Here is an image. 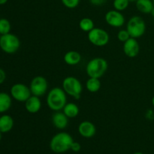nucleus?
<instances>
[{
    "label": "nucleus",
    "instance_id": "obj_30",
    "mask_svg": "<svg viewBox=\"0 0 154 154\" xmlns=\"http://www.w3.org/2000/svg\"><path fill=\"white\" fill-rule=\"evenodd\" d=\"M8 0H0V5H3L6 4Z\"/></svg>",
    "mask_w": 154,
    "mask_h": 154
},
{
    "label": "nucleus",
    "instance_id": "obj_28",
    "mask_svg": "<svg viewBox=\"0 0 154 154\" xmlns=\"http://www.w3.org/2000/svg\"><path fill=\"white\" fill-rule=\"evenodd\" d=\"M6 79V73L2 69L0 68V85L5 82Z\"/></svg>",
    "mask_w": 154,
    "mask_h": 154
},
{
    "label": "nucleus",
    "instance_id": "obj_31",
    "mask_svg": "<svg viewBox=\"0 0 154 154\" xmlns=\"http://www.w3.org/2000/svg\"><path fill=\"white\" fill-rule=\"evenodd\" d=\"M151 104H152V105H153V107L154 108V96H153V97L152 98V100H151Z\"/></svg>",
    "mask_w": 154,
    "mask_h": 154
},
{
    "label": "nucleus",
    "instance_id": "obj_18",
    "mask_svg": "<svg viewBox=\"0 0 154 154\" xmlns=\"http://www.w3.org/2000/svg\"><path fill=\"white\" fill-rule=\"evenodd\" d=\"M12 105V97L10 94L5 92L0 93V114L8 111Z\"/></svg>",
    "mask_w": 154,
    "mask_h": 154
},
{
    "label": "nucleus",
    "instance_id": "obj_16",
    "mask_svg": "<svg viewBox=\"0 0 154 154\" xmlns=\"http://www.w3.org/2000/svg\"><path fill=\"white\" fill-rule=\"evenodd\" d=\"M64 62L69 66H75L79 64L82 60L81 54L76 51H69L63 57Z\"/></svg>",
    "mask_w": 154,
    "mask_h": 154
},
{
    "label": "nucleus",
    "instance_id": "obj_5",
    "mask_svg": "<svg viewBox=\"0 0 154 154\" xmlns=\"http://www.w3.org/2000/svg\"><path fill=\"white\" fill-rule=\"evenodd\" d=\"M20 48V41L16 35L8 33L0 37V49L7 54H14Z\"/></svg>",
    "mask_w": 154,
    "mask_h": 154
},
{
    "label": "nucleus",
    "instance_id": "obj_4",
    "mask_svg": "<svg viewBox=\"0 0 154 154\" xmlns=\"http://www.w3.org/2000/svg\"><path fill=\"white\" fill-rule=\"evenodd\" d=\"M62 88L68 96L78 99L83 91V86L79 79L74 76H68L63 79Z\"/></svg>",
    "mask_w": 154,
    "mask_h": 154
},
{
    "label": "nucleus",
    "instance_id": "obj_21",
    "mask_svg": "<svg viewBox=\"0 0 154 154\" xmlns=\"http://www.w3.org/2000/svg\"><path fill=\"white\" fill-rule=\"evenodd\" d=\"M79 28L81 31L87 32L91 31L95 28V24L93 20L90 17H84L80 20Z\"/></svg>",
    "mask_w": 154,
    "mask_h": 154
},
{
    "label": "nucleus",
    "instance_id": "obj_26",
    "mask_svg": "<svg viewBox=\"0 0 154 154\" xmlns=\"http://www.w3.org/2000/svg\"><path fill=\"white\" fill-rule=\"evenodd\" d=\"M71 150H72L73 152H75V153H78V152H79L80 150H81V144L74 141V142L72 143V147H71Z\"/></svg>",
    "mask_w": 154,
    "mask_h": 154
},
{
    "label": "nucleus",
    "instance_id": "obj_11",
    "mask_svg": "<svg viewBox=\"0 0 154 154\" xmlns=\"http://www.w3.org/2000/svg\"><path fill=\"white\" fill-rule=\"evenodd\" d=\"M123 51L125 55L129 58H135L140 51V45L136 38L131 37L123 43Z\"/></svg>",
    "mask_w": 154,
    "mask_h": 154
},
{
    "label": "nucleus",
    "instance_id": "obj_1",
    "mask_svg": "<svg viewBox=\"0 0 154 154\" xmlns=\"http://www.w3.org/2000/svg\"><path fill=\"white\" fill-rule=\"evenodd\" d=\"M46 102L51 111H62L67 103V94L61 87H54L48 93Z\"/></svg>",
    "mask_w": 154,
    "mask_h": 154
},
{
    "label": "nucleus",
    "instance_id": "obj_32",
    "mask_svg": "<svg viewBox=\"0 0 154 154\" xmlns=\"http://www.w3.org/2000/svg\"><path fill=\"white\" fill-rule=\"evenodd\" d=\"M150 14L152 15V17H153V20H154V8H153V11H151V13H150Z\"/></svg>",
    "mask_w": 154,
    "mask_h": 154
},
{
    "label": "nucleus",
    "instance_id": "obj_27",
    "mask_svg": "<svg viewBox=\"0 0 154 154\" xmlns=\"http://www.w3.org/2000/svg\"><path fill=\"white\" fill-rule=\"evenodd\" d=\"M90 2L94 6H102L105 4L106 0H90Z\"/></svg>",
    "mask_w": 154,
    "mask_h": 154
},
{
    "label": "nucleus",
    "instance_id": "obj_6",
    "mask_svg": "<svg viewBox=\"0 0 154 154\" xmlns=\"http://www.w3.org/2000/svg\"><path fill=\"white\" fill-rule=\"evenodd\" d=\"M146 23L144 20L140 16H133L128 20L126 23V30L129 35L134 38H139L142 37L146 32Z\"/></svg>",
    "mask_w": 154,
    "mask_h": 154
},
{
    "label": "nucleus",
    "instance_id": "obj_10",
    "mask_svg": "<svg viewBox=\"0 0 154 154\" xmlns=\"http://www.w3.org/2000/svg\"><path fill=\"white\" fill-rule=\"evenodd\" d=\"M105 20L108 25L114 28H120L126 23L124 15L117 10H110L105 14Z\"/></svg>",
    "mask_w": 154,
    "mask_h": 154
},
{
    "label": "nucleus",
    "instance_id": "obj_29",
    "mask_svg": "<svg viewBox=\"0 0 154 154\" xmlns=\"http://www.w3.org/2000/svg\"><path fill=\"white\" fill-rule=\"evenodd\" d=\"M146 117L148 120H153L154 118V112L152 110H148L146 113Z\"/></svg>",
    "mask_w": 154,
    "mask_h": 154
},
{
    "label": "nucleus",
    "instance_id": "obj_24",
    "mask_svg": "<svg viewBox=\"0 0 154 154\" xmlns=\"http://www.w3.org/2000/svg\"><path fill=\"white\" fill-rule=\"evenodd\" d=\"M117 39H118V41H120V42L124 43V42H126L128 39L130 38L131 36H130V35H129V32H128L126 29L120 30V31L117 32Z\"/></svg>",
    "mask_w": 154,
    "mask_h": 154
},
{
    "label": "nucleus",
    "instance_id": "obj_9",
    "mask_svg": "<svg viewBox=\"0 0 154 154\" xmlns=\"http://www.w3.org/2000/svg\"><path fill=\"white\" fill-rule=\"evenodd\" d=\"M12 99L19 102H25L32 96L29 87L22 83L14 84L10 90Z\"/></svg>",
    "mask_w": 154,
    "mask_h": 154
},
{
    "label": "nucleus",
    "instance_id": "obj_35",
    "mask_svg": "<svg viewBox=\"0 0 154 154\" xmlns=\"http://www.w3.org/2000/svg\"><path fill=\"white\" fill-rule=\"evenodd\" d=\"M129 1H130V2H136L137 0H129Z\"/></svg>",
    "mask_w": 154,
    "mask_h": 154
},
{
    "label": "nucleus",
    "instance_id": "obj_34",
    "mask_svg": "<svg viewBox=\"0 0 154 154\" xmlns=\"http://www.w3.org/2000/svg\"><path fill=\"white\" fill-rule=\"evenodd\" d=\"M133 154H144V153H141V152H135V153H134Z\"/></svg>",
    "mask_w": 154,
    "mask_h": 154
},
{
    "label": "nucleus",
    "instance_id": "obj_36",
    "mask_svg": "<svg viewBox=\"0 0 154 154\" xmlns=\"http://www.w3.org/2000/svg\"><path fill=\"white\" fill-rule=\"evenodd\" d=\"M153 5H154V0H153Z\"/></svg>",
    "mask_w": 154,
    "mask_h": 154
},
{
    "label": "nucleus",
    "instance_id": "obj_17",
    "mask_svg": "<svg viewBox=\"0 0 154 154\" xmlns=\"http://www.w3.org/2000/svg\"><path fill=\"white\" fill-rule=\"evenodd\" d=\"M135 6L138 11L145 14L151 13L154 8L153 0H137Z\"/></svg>",
    "mask_w": 154,
    "mask_h": 154
},
{
    "label": "nucleus",
    "instance_id": "obj_33",
    "mask_svg": "<svg viewBox=\"0 0 154 154\" xmlns=\"http://www.w3.org/2000/svg\"><path fill=\"white\" fill-rule=\"evenodd\" d=\"M2 132H0V141H1V140H2Z\"/></svg>",
    "mask_w": 154,
    "mask_h": 154
},
{
    "label": "nucleus",
    "instance_id": "obj_15",
    "mask_svg": "<svg viewBox=\"0 0 154 154\" xmlns=\"http://www.w3.org/2000/svg\"><path fill=\"white\" fill-rule=\"evenodd\" d=\"M14 121L13 117L9 114H2L0 117V132L8 133L13 129Z\"/></svg>",
    "mask_w": 154,
    "mask_h": 154
},
{
    "label": "nucleus",
    "instance_id": "obj_13",
    "mask_svg": "<svg viewBox=\"0 0 154 154\" xmlns=\"http://www.w3.org/2000/svg\"><path fill=\"white\" fill-rule=\"evenodd\" d=\"M25 108L29 114H37L42 109V101L40 97L32 95L25 102Z\"/></svg>",
    "mask_w": 154,
    "mask_h": 154
},
{
    "label": "nucleus",
    "instance_id": "obj_20",
    "mask_svg": "<svg viewBox=\"0 0 154 154\" xmlns=\"http://www.w3.org/2000/svg\"><path fill=\"white\" fill-rule=\"evenodd\" d=\"M101 87H102V83L100 81V78H89L86 82V89L87 91L91 93L99 92Z\"/></svg>",
    "mask_w": 154,
    "mask_h": 154
},
{
    "label": "nucleus",
    "instance_id": "obj_23",
    "mask_svg": "<svg viewBox=\"0 0 154 154\" xmlns=\"http://www.w3.org/2000/svg\"><path fill=\"white\" fill-rule=\"evenodd\" d=\"M129 2H130L129 0H114L113 7H114V10L122 12L127 9L129 5Z\"/></svg>",
    "mask_w": 154,
    "mask_h": 154
},
{
    "label": "nucleus",
    "instance_id": "obj_3",
    "mask_svg": "<svg viewBox=\"0 0 154 154\" xmlns=\"http://www.w3.org/2000/svg\"><path fill=\"white\" fill-rule=\"evenodd\" d=\"M108 63L102 57H95L86 66V72L89 78H101L108 71Z\"/></svg>",
    "mask_w": 154,
    "mask_h": 154
},
{
    "label": "nucleus",
    "instance_id": "obj_25",
    "mask_svg": "<svg viewBox=\"0 0 154 154\" xmlns=\"http://www.w3.org/2000/svg\"><path fill=\"white\" fill-rule=\"evenodd\" d=\"M61 2L63 5L67 8L74 9L79 5L81 0H61Z\"/></svg>",
    "mask_w": 154,
    "mask_h": 154
},
{
    "label": "nucleus",
    "instance_id": "obj_8",
    "mask_svg": "<svg viewBox=\"0 0 154 154\" xmlns=\"http://www.w3.org/2000/svg\"><path fill=\"white\" fill-rule=\"evenodd\" d=\"M29 89L32 95L33 96H38V97L44 96L48 93V80L45 77L41 76V75L34 77L30 82Z\"/></svg>",
    "mask_w": 154,
    "mask_h": 154
},
{
    "label": "nucleus",
    "instance_id": "obj_2",
    "mask_svg": "<svg viewBox=\"0 0 154 154\" xmlns=\"http://www.w3.org/2000/svg\"><path fill=\"white\" fill-rule=\"evenodd\" d=\"M74 139L72 135L66 132H60L54 135L50 141V148L55 153H64L71 150Z\"/></svg>",
    "mask_w": 154,
    "mask_h": 154
},
{
    "label": "nucleus",
    "instance_id": "obj_12",
    "mask_svg": "<svg viewBox=\"0 0 154 154\" xmlns=\"http://www.w3.org/2000/svg\"><path fill=\"white\" fill-rule=\"evenodd\" d=\"M78 130L80 135L85 138H93L96 133V127L95 124L88 120H84L80 123Z\"/></svg>",
    "mask_w": 154,
    "mask_h": 154
},
{
    "label": "nucleus",
    "instance_id": "obj_22",
    "mask_svg": "<svg viewBox=\"0 0 154 154\" xmlns=\"http://www.w3.org/2000/svg\"><path fill=\"white\" fill-rule=\"evenodd\" d=\"M11 29V24L10 21L6 18H0V34L1 35L10 33Z\"/></svg>",
    "mask_w": 154,
    "mask_h": 154
},
{
    "label": "nucleus",
    "instance_id": "obj_7",
    "mask_svg": "<svg viewBox=\"0 0 154 154\" xmlns=\"http://www.w3.org/2000/svg\"><path fill=\"white\" fill-rule=\"evenodd\" d=\"M89 42L96 47H104L108 44L110 36L106 30L99 27H95L87 34Z\"/></svg>",
    "mask_w": 154,
    "mask_h": 154
},
{
    "label": "nucleus",
    "instance_id": "obj_14",
    "mask_svg": "<svg viewBox=\"0 0 154 154\" xmlns=\"http://www.w3.org/2000/svg\"><path fill=\"white\" fill-rule=\"evenodd\" d=\"M52 123L57 129L63 130L68 126L69 118L67 116L61 111H55L52 115Z\"/></svg>",
    "mask_w": 154,
    "mask_h": 154
},
{
    "label": "nucleus",
    "instance_id": "obj_37",
    "mask_svg": "<svg viewBox=\"0 0 154 154\" xmlns=\"http://www.w3.org/2000/svg\"><path fill=\"white\" fill-rule=\"evenodd\" d=\"M0 37H1V34H0Z\"/></svg>",
    "mask_w": 154,
    "mask_h": 154
},
{
    "label": "nucleus",
    "instance_id": "obj_19",
    "mask_svg": "<svg viewBox=\"0 0 154 154\" xmlns=\"http://www.w3.org/2000/svg\"><path fill=\"white\" fill-rule=\"evenodd\" d=\"M62 111L67 116L69 119L75 118L76 117H78L80 112L78 105L74 102H69V103L67 102Z\"/></svg>",
    "mask_w": 154,
    "mask_h": 154
}]
</instances>
